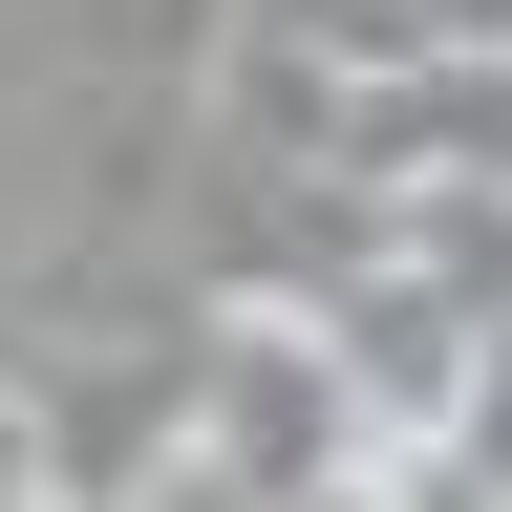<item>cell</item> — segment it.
I'll return each mask as SVG.
<instances>
[{
    "instance_id": "1",
    "label": "cell",
    "mask_w": 512,
    "mask_h": 512,
    "mask_svg": "<svg viewBox=\"0 0 512 512\" xmlns=\"http://www.w3.org/2000/svg\"><path fill=\"white\" fill-rule=\"evenodd\" d=\"M214 43H235V0H64V64L86 86H192Z\"/></svg>"
},
{
    "instance_id": "2",
    "label": "cell",
    "mask_w": 512,
    "mask_h": 512,
    "mask_svg": "<svg viewBox=\"0 0 512 512\" xmlns=\"http://www.w3.org/2000/svg\"><path fill=\"white\" fill-rule=\"evenodd\" d=\"M0 512H64V427H43V363H0Z\"/></svg>"
},
{
    "instance_id": "3",
    "label": "cell",
    "mask_w": 512,
    "mask_h": 512,
    "mask_svg": "<svg viewBox=\"0 0 512 512\" xmlns=\"http://www.w3.org/2000/svg\"><path fill=\"white\" fill-rule=\"evenodd\" d=\"M470 64H491V86H512V0H491V22H470Z\"/></svg>"
}]
</instances>
